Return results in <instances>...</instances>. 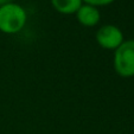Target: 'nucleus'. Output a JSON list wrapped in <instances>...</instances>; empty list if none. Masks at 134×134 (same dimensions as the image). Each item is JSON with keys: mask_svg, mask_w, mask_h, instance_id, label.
<instances>
[{"mask_svg": "<svg viewBox=\"0 0 134 134\" xmlns=\"http://www.w3.org/2000/svg\"><path fill=\"white\" fill-rule=\"evenodd\" d=\"M115 0H83V4H88V5H93L95 7H103V6H108L113 4Z\"/></svg>", "mask_w": 134, "mask_h": 134, "instance_id": "nucleus-6", "label": "nucleus"}, {"mask_svg": "<svg viewBox=\"0 0 134 134\" xmlns=\"http://www.w3.org/2000/svg\"><path fill=\"white\" fill-rule=\"evenodd\" d=\"M27 24V12L21 5L8 3L0 6V32L4 35H17Z\"/></svg>", "mask_w": 134, "mask_h": 134, "instance_id": "nucleus-1", "label": "nucleus"}, {"mask_svg": "<svg viewBox=\"0 0 134 134\" xmlns=\"http://www.w3.org/2000/svg\"><path fill=\"white\" fill-rule=\"evenodd\" d=\"M13 0H0V6L1 5H5V4H8V3H12Z\"/></svg>", "mask_w": 134, "mask_h": 134, "instance_id": "nucleus-7", "label": "nucleus"}, {"mask_svg": "<svg viewBox=\"0 0 134 134\" xmlns=\"http://www.w3.org/2000/svg\"><path fill=\"white\" fill-rule=\"evenodd\" d=\"M95 41L103 50L115 51L125 42V36L119 26L106 24L97 29Z\"/></svg>", "mask_w": 134, "mask_h": 134, "instance_id": "nucleus-3", "label": "nucleus"}, {"mask_svg": "<svg viewBox=\"0 0 134 134\" xmlns=\"http://www.w3.org/2000/svg\"><path fill=\"white\" fill-rule=\"evenodd\" d=\"M52 7L61 14H75L83 4V0H50Z\"/></svg>", "mask_w": 134, "mask_h": 134, "instance_id": "nucleus-5", "label": "nucleus"}, {"mask_svg": "<svg viewBox=\"0 0 134 134\" xmlns=\"http://www.w3.org/2000/svg\"><path fill=\"white\" fill-rule=\"evenodd\" d=\"M76 19L84 27H95L101 21V12L97 7L88 4H82V6L75 13Z\"/></svg>", "mask_w": 134, "mask_h": 134, "instance_id": "nucleus-4", "label": "nucleus"}, {"mask_svg": "<svg viewBox=\"0 0 134 134\" xmlns=\"http://www.w3.org/2000/svg\"><path fill=\"white\" fill-rule=\"evenodd\" d=\"M113 66L120 77H134V39L125 41L114 51Z\"/></svg>", "mask_w": 134, "mask_h": 134, "instance_id": "nucleus-2", "label": "nucleus"}]
</instances>
